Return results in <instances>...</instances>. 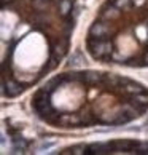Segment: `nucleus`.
Returning a JSON list of instances; mask_svg holds the SVG:
<instances>
[{
	"label": "nucleus",
	"instance_id": "20e7f679",
	"mask_svg": "<svg viewBox=\"0 0 148 155\" xmlns=\"http://www.w3.org/2000/svg\"><path fill=\"white\" fill-rule=\"evenodd\" d=\"M61 153H148V141L112 139L64 147Z\"/></svg>",
	"mask_w": 148,
	"mask_h": 155
},
{
	"label": "nucleus",
	"instance_id": "7ed1b4c3",
	"mask_svg": "<svg viewBox=\"0 0 148 155\" xmlns=\"http://www.w3.org/2000/svg\"><path fill=\"white\" fill-rule=\"evenodd\" d=\"M89 58L107 66L148 67V0H105L84 37Z\"/></svg>",
	"mask_w": 148,
	"mask_h": 155
},
{
	"label": "nucleus",
	"instance_id": "f03ea898",
	"mask_svg": "<svg viewBox=\"0 0 148 155\" xmlns=\"http://www.w3.org/2000/svg\"><path fill=\"white\" fill-rule=\"evenodd\" d=\"M29 106L42 123L58 130L121 126L148 112V88L107 71H65L33 91Z\"/></svg>",
	"mask_w": 148,
	"mask_h": 155
},
{
	"label": "nucleus",
	"instance_id": "f257e3e1",
	"mask_svg": "<svg viewBox=\"0 0 148 155\" xmlns=\"http://www.w3.org/2000/svg\"><path fill=\"white\" fill-rule=\"evenodd\" d=\"M77 21V0H0L3 99L27 93L62 64Z\"/></svg>",
	"mask_w": 148,
	"mask_h": 155
}]
</instances>
